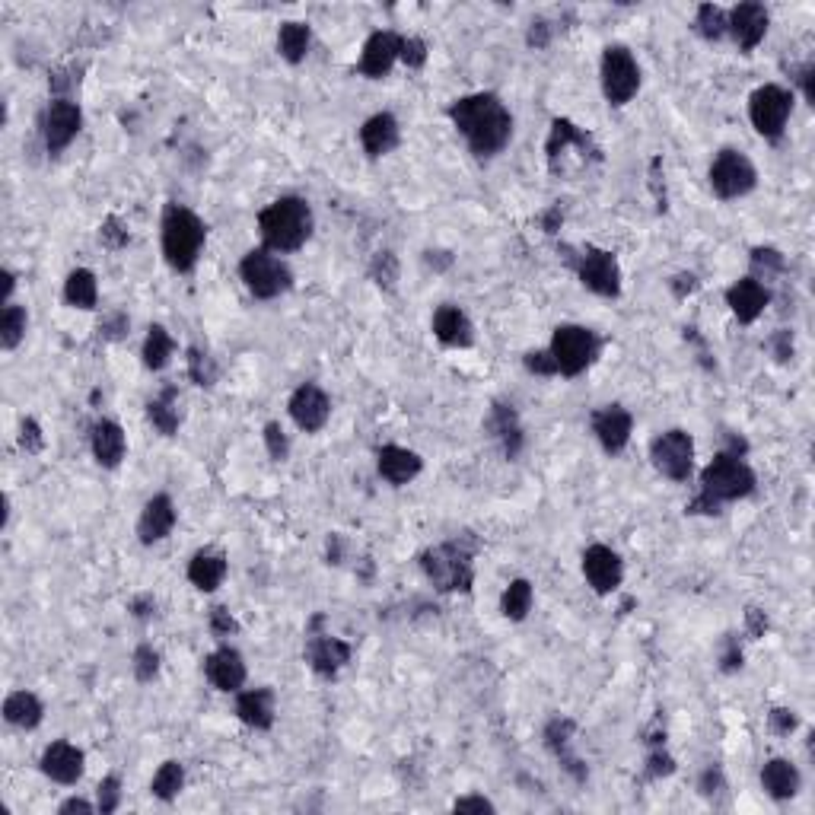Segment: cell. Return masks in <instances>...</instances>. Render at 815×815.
I'll use <instances>...</instances> for the list:
<instances>
[{
	"mask_svg": "<svg viewBox=\"0 0 815 815\" xmlns=\"http://www.w3.org/2000/svg\"><path fill=\"white\" fill-rule=\"evenodd\" d=\"M593 433L596 440L602 443L605 453H621L631 440V414L624 411L621 405H609L593 414Z\"/></svg>",
	"mask_w": 815,
	"mask_h": 815,
	"instance_id": "cell-17",
	"label": "cell"
},
{
	"mask_svg": "<svg viewBox=\"0 0 815 815\" xmlns=\"http://www.w3.org/2000/svg\"><path fill=\"white\" fill-rule=\"evenodd\" d=\"M433 335H437L449 348H468L472 344V322L459 306H440L433 316Z\"/></svg>",
	"mask_w": 815,
	"mask_h": 815,
	"instance_id": "cell-24",
	"label": "cell"
},
{
	"mask_svg": "<svg viewBox=\"0 0 815 815\" xmlns=\"http://www.w3.org/2000/svg\"><path fill=\"white\" fill-rule=\"evenodd\" d=\"M83 125V115H80V106H74L71 99H58L51 102L48 112H45V125H42V134H45V147L48 153H61L67 144L74 141L77 131Z\"/></svg>",
	"mask_w": 815,
	"mask_h": 815,
	"instance_id": "cell-13",
	"label": "cell"
},
{
	"mask_svg": "<svg viewBox=\"0 0 815 815\" xmlns=\"http://www.w3.org/2000/svg\"><path fill=\"white\" fill-rule=\"evenodd\" d=\"M583 574H586L589 586H593L599 596L615 593V589L621 586V574H624L621 558L612 548L593 545V548H586V554H583Z\"/></svg>",
	"mask_w": 815,
	"mask_h": 815,
	"instance_id": "cell-14",
	"label": "cell"
},
{
	"mask_svg": "<svg viewBox=\"0 0 815 815\" xmlns=\"http://www.w3.org/2000/svg\"><path fill=\"white\" fill-rule=\"evenodd\" d=\"M710 188L723 201L749 195L755 188V166L739 150H720L717 160L710 163Z\"/></svg>",
	"mask_w": 815,
	"mask_h": 815,
	"instance_id": "cell-10",
	"label": "cell"
},
{
	"mask_svg": "<svg viewBox=\"0 0 815 815\" xmlns=\"http://www.w3.org/2000/svg\"><path fill=\"white\" fill-rule=\"evenodd\" d=\"M277 51H281L290 64H300L309 51V26L306 23H284L281 32H277Z\"/></svg>",
	"mask_w": 815,
	"mask_h": 815,
	"instance_id": "cell-33",
	"label": "cell"
},
{
	"mask_svg": "<svg viewBox=\"0 0 815 815\" xmlns=\"http://www.w3.org/2000/svg\"><path fill=\"white\" fill-rule=\"evenodd\" d=\"M96 277L93 271H86V268H77L67 274V284H64V297L71 306L77 309H93L96 306Z\"/></svg>",
	"mask_w": 815,
	"mask_h": 815,
	"instance_id": "cell-32",
	"label": "cell"
},
{
	"mask_svg": "<svg viewBox=\"0 0 815 815\" xmlns=\"http://www.w3.org/2000/svg\"><path fill=\"white\" fill-rule=\"evenodd\" d=\"M306 653H309V666L319 675H335L344 663L351 660V647L338 637H312Z\"/></svg>",
	"mask_w": 815,
	"mask_h": 815,
	"instance_id": "cell-25",
	"label": "cell"
},
{
	"mask_svg": "<svg viewBox=\"0 0 815 815\" xmlns=\"http://www.w3.org/2000/svg\"><path fill=\"white\" fill-rule=\"evenodd\" d=\"M0 281H4V303H7V300H10V293H13V274L4 271V277H0Z\"/></svg>",
	"mask_w": 815,
	"mask_h": 815,
	"instance_id": "cell-57",
	"label": "cell"
},
{
	"mask_svg": "<svg viewBox=\"0 0 815 815\" xmlns=\"http://www.w3.org/2000/svg\"><path fill=\"white\" fill-rule=\"evenodd\" d=\"M453 809L456 812H494V806L484 800V796H465V800H456Z\"/></svg>",
	"mask_w": 815,
	"mask_h": 815,
	"instance_id": "cell-52",
	"label": "cell"
},
{
	"mask_svg": "<svg viewBox=\"0 0 815 815\" xmlns=\"http://www.w3.org/2000/svg\"><path fill=\"white\" fill-rule=\"evenodd\" d=\"M188 370H192V379L198 386H211L214 383V363L207 354L201 351H188Z\"/></svg>",
	"mask_w": 815,
	"mask_h": 815,
	"instance_id": "cell-41",
	"label": "cell"
},
{
	"mask_svg": "<svg viewBox=\"0 0 815 815\" xmlns=\"http://www.w3.org/2000/svg\"><path fill=\"white\" fill-rule=\"evenodd\" d=\"M42 771L55 784H77L83 777V752L71 742H51L42 755Z\"/></svg>",
	"mask_w": 815,
	"mask_h": 815,
	"instance_id": "cell-19",
	"label": "cell"
},
{
	"mask_svg": "<svg viewBox=\"0 0 815 815\" xmlns=\"http://www.w3.org/2000/svg\"><path fill=\"white\" fill-rule=\"evenodd\" d=\"M500 609H504L510 621H523L532 609V586L526 580H513L507 586L504 599H500Z\"/></svg>",
	"mask_w": 815,
	"mask_h": 815,
	"instance_id": "cell-37",
	"label": "cell"
},
{
	"mask_svg": "<svg viewBox=\"0 0 815 815\" xmlns=\"http://www.w3.org/2000/svg\"><path fill=\"white\" fill-rule=\"evenodd\" d=\"M99 239L106 242L109 249H121L128 242V230H121V223L115 217H109L106 223H102V230H99Z\"/></svg>",
	"mask_w": 815,
	"mask_h": 815,
	"instance_id": "cell-46",
	"label": "cell"
},
{
	"mask_svg": "<svg viewBox=\"0 0 815 815\" xmlns=\"http://www.w3.org/2000/svg\"><path fill=\"white\" fill-rule=\"evenodd\" d=\"M640 86V67L628 48L612 45L602 55V93L612 106H624L631 102Z\"/></svg>",
	"mask_w": 815,
	"mask_h": 815,
	"instance_id": "cell-7",
	"label": "cell"
},
{
	"mask_svg": "<svg viewBox=\"0 0 815 815\" xmlns=\"http://www.w3.org/2000/svg\"><path fill=\"white\" fill-rule=\"evenodd\" d=\"M790 109H793L790 93L784 90V86H774V83L761 86V90H755L749 99V118H752L755 131L761 137H771V141H777V137L784 134Z\"/></svg>",
	"mask_w": 815,
	"mask_h": 815,
	"instance_id": "cell-8",
	"label": "cell"
},
{
	"mask_svg": "<svg viewBox=\"0 0 815 815\" xmlns=\"http://www.w3.org/2000/svg\"><path fill=\"white\" fill-rule=\"evenodd\" d=\"M4 717L7 723L20 726V730H32V726H39L42 720V704L36 695H29V691H13L4 701Z\"/></svg>",
	"mask_w": 815,
	"mask_h": 815,
	"instance_id": "cell-31",
	"label": "cell"
},
{
	"mask_svg": "<svg viewBox=\"0 0 815 815\" xmlns=\"http://www.w3.org/2000/svg\"><path fill=\"white\" fill-rule=\"evenodd\" d=\"M290 414L297 421L300 430L316 433L328 424V414H332V405H328V395L319 386H300L290 398Z\"/></svg>",
	"mask_w": 815,
	"mask_h": 815,
	"instance_id": "cell-16",
	"label": "cell"
},
{
	"mask_svg": "<svg viewBox=\"0 0 815 815\" xmlns=\"http://www.w3.org/2000/svg\"><path fill=\"white\" fill-rule=\"evenodd\" d=\"M125 430H121L115 421H99L93 427V456L99 465H106V468H115L121 459H125Z\"/></svg>",
	"mask_w": 815,
	"mask_h": 815,
	"instance_id": "cell-26",
	"label": "cell"
},
{
	"mask_svg": "<svg viewBox=\"0 0 815 815\" xmlns=\"http://www.w3.org/2000/svg\"><path fill=\"white\" fill-rule=\"evenodd\" d=\"M258 230H262L268 249L293 252L300 249L312 233V211L303 198H277L258 214Z\"/></svg>",
	"mask_w": 815,
	"mask_h": 815,
	"instance_id": "cell-2",
	"label": "cell"
},
{
	"mask_svg": "<svg viewBox=\"0 0 815 815\" xmlns=\"http://www.w3.org/2000/svg\"><path fill=\"white\" fill-rule=\"evenodd\" d=\"M726 29H730L733 42L742 51L758 48V42L765 39L768 32V10L761 4H739L733 7V13L726 16Z\"/></svg>",
	"mask_w": 815,
	"mask_h": 815,
	"instance_id": "cell-15",
	"label": "cell"
},
{
	"mask_svg": "<svg viewBox=\"0 0 815 815\" xmlns=\"http://www.w3.org/2000/svg\"><path fill=\"white\" fill-rule=\"evenodd\" d=\"M398 51H402V39L392 36V32H373V36L367 39V45H363L360 71L367 74L370 80L386 77L392 71Z\"/></svg>",
	"mask_w": 815,
	"mask_h": 815,
	"instance_id": "cell-18",
	"label": "cell"
},
{
	"mask_svg": "<svg viewBox=\"0 0 815 815\" xmlns=\"http://www.w3.org/2000/svg\"><path fill=\"white\" fill-rule=\"evenodd\" d=\"M398 58H402L408 67H421L427 61V45L421 39H402V51H398Z\"/></svg>",
	"mask_w": 815,
	"mask_h": 815,
	"instance_id": "cell-44",
	"label": "cell"
},
{
	"mask_svg": "<svg viewBox=\"0 0 815 815\" xmlns=\"http://www.w3.org/2000/svg\"><path fill=\"white\" fill-rule=\"evenodd\" d=\"M156 669H160V656H156V650L153 647H137V653H134V675H137V679L150 682L156 675Z\"/></svg>",
	"mask_w": 815,
	"mask_h": 815,
	"instance_id": "cell-40",
	"label": "cell"
},
{
	"mask_svg": "<svg viewBox=\"0 0 815 815\" xmlns=\"http://www.w3.org/2000/svg\"><path fill=\"white\" fill-rule=\"evenodd\" d=\"M204 223L188 207L172 204L163 217V255L176 271H188L201 255Z\"/></svg>",
	"mask_w": 815,
	"mask_h": 815,
	"instance_id": "cell-3",
	"label": "cell"
},
{
	"mask_svg": "<svg viewBox=\"0 0 815 815\" xmlns=\"http://www.w3.org/2000/svg\"><path fill=\"white\" fill-rule=\"evenodd\" d=\"M20 443H23V449H29V453H39V449H42V430H39L36 421H23Z\"/></svg>",
	"mask_w": 815,
	"mask_h": 815,
	"instance_id": "cell-48",
	"label": "cell"
},
{
	"mask_svg": "<svg viewBox=\"0 0 815 815\" xmlns=\"http://www.w3.org/2000/svg\"><path fill=\"white\" fill-rule=\"evenodd\" d=\"M236 714L246 726L255 730H268L274 723V695L268 688H255V691H242L236 701Z\"/></svg>",
	"mask_w": 815,
	"mask_h": 815,
	"instance_id": "cell-27",
	"label": "cell"
},
{
	"mask_svg": "<svg viewBox=\"0 0 815 815\" xmlns=\"http://www.w3.org/2000/svg\"><path fill=\"white\" fill-rule=\"evenodd\" d=\"M580 281L599 297H618L621 290V271L612 252L602 249H586L580 258Z\"/></svg>",
	"mask_w": 815,
	"mask_h": 815,
	"instance_id": "cell-12",
	"label": "cell"
},
{
	"mask_svg": "<svg viewBox=\"0 0 815 815\" xmlns=\"http://www.w3.org/2000/svg\"><path fill=\"white\" fill-rule=\"evenodd\" d=\"M182 787H185V771H182L179 761H166V765H160V771L153 774V784H150L153 796H156V800H163V803L176 800V796L182 793Z\"/></svg>",
	"mask_w": 815,
	"mask_h": 815,
	"instance_id": "cell-35",
	"label": "cell"
},
{
	"mask_svg": "<svg viewBox=\"0 0 815 815\" xmlns=\"http://www.w3.org/2000/svg\"><path fill=\"white\" fill-rule=\"evenodd\" d=\"M701 484H704L701 497L710 500L714 507H720L723 500H739V497H745V494H752V488H755V475H752V468L745 465L739 456L720 453L714 462H710V465L704 468Z\"/></svg>",
	"mask_w": 815,
	"mask_h": 815,
	"instance_id": "cell-4",
	"label": "cell"
},
{
	"mask_svg": "<svg viewBox=\"0 0 815 815\" xmlns=\"http://www.w3.org/2000/svg\"><path fill=\"white\" fill-rule=\"evenodd\" d=\"M698 29H701L704 39H720L726 32V13L720 7H714V4H704L698 10Z\"/></svg>",
	"mask_w": 815,
	"mask_h": 815,
	"instance_id": "cell-39",
	"label": "cell"
},
{
	"mask_svg": "<svg viewBox=\"0 0 815 815\" xmlns=\"http://www.w3.org/2000/svg\"><path fill=\"white\" fill-rule=\"evenodd\" d=\"M650 459L656 472L666 475L669 481H685L691 475V465H695V443L685 430H666L663 437L653 440Z\"/></svg>",
	"mask_w": 815,
	"mask_h": 815,
	"instance_id": "cell-11",
	"label": "cell"
},
{
	"mask_svg": "<svg viewBox=\"0 0 815 815\" xmlns=\"http://www.w3.org/2000/svg\"><path fill=\"white\" fill-rule=\"evenodd\" d=\"M376 465H379V475L389 484H408L421 475V456L405 446H383L376 456Z\"/></svg>",
	"mask_w": 815,
	"mask_h": 815,
	"instance_id": "cell-23",
	"label": "cell"
},
{
	"mask_svg": "<svg viewBox=\"0 0 815 815\" xmlns=\"http://www.w3.org/2000/svg\"><path fill=\"white\" fill-rule=\"evenodd\" d=\"M172 526H176V507H172V500L166 494H156L153 500H147L141 523H137V535H141L144 545H153L166 539Z\"/></svg>",
	"mask_w": 815,
	"mask_h": 815,
	"instance_id": "cell-22",
	"label": "cell"
},
{
	"mask_svg": "<svg viewBox=\"0 0 815 815\" xmlns=\"http://www.w3.org/2000/svg\"><path fill=\"white\" fill-rule=\"evenodd\" d=\"M61 812H64V815H67V812H83V815H90L93 806L86 803V800H67V803L61 806Z\"/></svg>",
	"mask_w": 815,
	"mask_h": 815,
	"instance_id": "cell-55",
	"label": "cell"
},
{
	"mask_svg": "<svg viewBox=\"0 0 815 815\" xmlns=\"http://www.w3.org/2000/svg\"><path fill=\"white\" fill-rule=\"evenodd\" d=\"M768 290L761 287L755 277H742V281H736L730 290H726V303H730V309H733V316L739 319V322H755L761 312H765V306H768Z\"/></svg>",
	"mask_w": 815,
	"mask_h": 815,
	"instance_id": "cell-20",
	"label": "cell"
},
{
	"mask_svg": "<svg viewBox=\"0 0 815 815\" xmlns=\"http://www.w3.org/2000/svg\"><path fill=\"white\" fill-rule=\"evenodd\" d=\"M134 609H137V618H147V615H150L147 609H153V599H150V596L137 599V602H134Z\"/></svg>",
	"mask_w": 815,
	"mask_h": 815,
	"instance_id": "cell-56",
	"label": "cell"
},
{
	"mask_svg": "<svg viewBox=\"0 0 815 815\" xmlns=\"http://www.w3.org/2000/svg\"><path fill=\"white\" fill-rule=\"evenodd\" d=\"M373 277L379 284H386V287H392V281H395V258L389 255V252H383L376 258V265H373Z\"/></svg>",
	"mask_w": 815,
	"mask_h": 815,
	"instance_id": "cell-47",
	"label": "cell"
},
{
	"mask_svg": "<svg viewBox=\"0 0 815 815\" xmlns=\"http://www.w3.org/2000/svg\"><path fill=\"white\" fill-rule=\"evenodd\" d=\"M672 771V761L666 755H650V774L660 777V774H669Z\"/></svg>",
	"mask_w": 815,
	"mask_h": 815,
	"instance_id": "cell-53",
	"label": "cell"
},
{
	"mask_svg": "<svg viewBox=\"0 0 815 815\" xmlns=\"http://www.w3.org/2000/svg\"><path fill=\"white\" fill-rule=\"evenodd\" d=\"M752 265H755V268H765V271H780V265H784V258H780L774 249H755V252H752Z\"/></svg>",
	"mask_w": 815,
	"mask_h": 815,
	"instance_id": "cell-49",
	"label": "cell"
},
{
	"mask_svg": "<svg viewBox=\"0 0 815 815\" xmlns=\"http://www.w3.org/2000/svg\"><path fill=\"white\" fill-rule=\"evenodd\" d=\"M118 800H121V790H118V777H106L99 784V809L102 812H115L118 809Z\"/></svg>",
	"mask_w": 815,
	"mask_h": 815,
	"instance_id": "cell-43",
	"label": "cell"
},
{
	"mask_svg": "<svg viewBox=\"0 0 815 815\" xmlns=\"http://www.w3.org/2000/svg\"><path fill=\"white\" fill-rule=\"evenodd\" d=\"M761 787H765L774 800H790V796H796V790H800V771L784 758H771L768 765L761 768Z\"/></svg>",
	"mask_w": 815,
	"mask_h": 815,
	"instance_id": "cell-29",
	"label": "cell"
},
{
	"mask_svg": "<svg viewBox=\"0 0 815 815\" xmlns=\"http://www.w3.org/2000/svg\"><path fill=\"white\" fill-rule=\"evenodd\" d=\"M204 672L207 679H211V685L220 691H239L242 682H246V663H242V656L230 647H220L217 653L207 656Z\"/></svg>",
	"mask_w": 815,
	"mask_h": 815,
	"instance_id": "cell-21",
	"label": "cell"
},
{
	"mask_svg": "<svg viewBox=\"0 0 815 815\" xmlns=\"http://www.w3.org/2000/svg\"><path fill=\"white\" fill-rule=\"evenodd\" d=\"M26 335V309L23 306H4V316H0V344L7 351H13L16 344Z\"/></svg>",
	"mask_w": 815,
	"mask_h": 815,
	"instance_id": "cell-38",
	"label": "cell"
},
{
	"mask_svg": "<svg viewBox=\"0 0 815 815\" xmlns=\"http://www.w3.org/2000/svg\"><path fill=\"white\" fill-rule=\"evenodd\" d=\"M239 274H242V281H246V287L255 293L258 300H271V297H277V293H284L290 287L287 265L281 262V258H274L271 252H262V249L249 252L246 258H242Z\"/></svg>",
	"mask_w": 815,
	"mask_h": 815,
	"instance_id": "cell-9",
	"label": "cell"
},
{
	"mask_svg": "<svg viewBox=\"0 0 815 815\" xmlns=\"http://www.w3.org/2000/svg\"><path fill=\"white\" fill-rule=\"evenodd\" d=\"M449 118H453L456 131L465 137L472 153L478 156H494L510 144L513 118L494 93H475V96L456 99L453 106H449Z\"/></svg>",
	"mask_w": 815,
	"mask_h": 815,
	"instance_id": "cell-1",
	"label": "cell"
},
{
	"mask_svg": "<svg viewBox=\"0 0 815 815\" xmlns=\"http://www.w3.org/2000/svg\"><path fill=\"white\" fill-rule=\"evenodd\" d=\"M147 418H150V424H153L156 430L166 433V437H172V433H176V427H179V405H176V392L166 389L160 398H153V402L147 405Z\"/></svg>",
	"mask_w": 815,
	"mask_h": 815,
	"instance_id": "cell-34",
	"label": "cell"
},
{
	"mask_svg": "<svg viewBox=\"0 0 815 815\" xmlns=\"http://www.w3.org/2000/svg\"><path fill=\"white\" fill-rule=\"evenodd\" d=\"M771 730L780 733V736H787L796 730V717H793V710H771Z\"/></svg>",
	"mask_w": 815,
	"mask_h": 815,
	"instance_id": "cell-50",
	"label": "cell"
},
{
	"mask_svg": "<svg viewBox=\"0 0 815 815\" xmlns=\"http://www.w3.org/2000/svg\"><path fill=\"white\" fill-rule=\"evenodd\" d=\"M265 443H268L271 459H277V462H284V459H287L290 443H287V437H284L281 424H268V427H265Z\"/></svg>",
	"mask_w": 815,
	"mask_h": 815,
	"instance_id": "cell-42",
	"label": "cell"
},
{
	"mask_svg": "<svg viewBox=\"0 0 815 815\" xmlns=\"http://www.w3.org/2000/svg\"><path fill=\"white\" fill-rule=\"evenodd\" d=\"M223 577H227V561H223L220 554L201 551L192 558V564H188V580H192L201 593H214L223 583Z\"/></svg>",
	"mask_w": 815,
	"mask_h": 815,
	"instance_id": "cell-30",
	"label": "cell"
},
{
	"mask_svg": "<svg viewBox=\"0 0 815 815\" xmlns=\"http://www.w3.org/2000/svg\"><path fill=\"white\" fill-rule=\"evenodd\" d=\"M424 570L443 593H459V589L472 586V558H468L465 548H459V542H449V545L427 551Z\"/></svg>",
	"mask_w": 815,
	"mask_h": 815,
	"instance_id": "cell-6",
	"label": "cell"
},
{
	"mask_svg": "<svg viewBox=\"0 0 815 815\" xmlns=\"http://www.w3.org/2000/svg\"><path fill=\"white\" fill-rule=\"evenodd\" d=\"M526 370L529 373H539V376H554V373H558L551 351H532V354H526Z\"/></svg>",
	"mask_w": 815,
	"mask_h": 815,
	"instance_id": "cell-45",
	"label": "cell"
},
{
	"mask_svg": "<svg viewBox=\"0 0 815 815\" xmlns=\"http://www.w3.org/2000/svg\"><path fill=\"white\" fill-rule=\"evenodd\" d=\"M211 628H214V634L227 637V634L236 631V621H233V615H230L227 609H214V612H211Z\"/></svg>",
	"mask_w": 815,
	"mask_h": 815,
	"instance_id": "cell-51",
	"label": "cell"
},
{
	"mask_svg": "<svg viewBox=\"0 0 815 815\" xmlns=\"http://www.w3.org/2000/svg\"><path fill=\"white\" fill-rule=\"evenodd\" d=\"M360 144L370 156H386L398 144V121L392 115H373L367 125L360 128Z\"/></svg>",
	"mask_w": 815,
	"mask_h": 815,
	"instance_id": "cell-28",
	"label": "cell"
},
{
	"mask_svg": "<svg viewBox=\"0 0 815 815\" xmlns=\"http://www.w3.org/2000/svg\"><path fill=\"white\" fill-rule=\"evenodd\" d=\"M172 348H176V344H172L166 328L163 325H153L147 341H144V363H147V370H163L166 363H169V357H172Z\"/></svg>",
	"mask_w": 815,
	"mask_h": 815,
	"instance_id": "cell-36",
	"label": "cell"
},
{
	"mask_svg": "<svg viewBox=\"0 0 815 815\" xmlns=\"http://www.w3.org/2000/svg\"><path fill=\"white\" fill-rule=\"evenodd\" d=\"M596 351H599V341L583 325H561L551 338L554 367L564 376H580L589 363L596 360Z\"/></svg>",
	"mask_w": 815,
	"mask_h": 815,
	"instance_id": "cell-5",
	"label": "cell"
},
{
	"mask_svg": "<svg viewBox=\"0 0 815 815\" xmlns=\"http://www.w3.org/2000/svg\"><path fill=\"white\" fill-rule=\"evenodd\" d=\"M121 332H128V319L125 316H115L106 322V335L109 338H121Z\"/></svg>",
	"mask_w": 815,
	"mask_h": 815,
	"instance_id": "cell-54",
	"label": "cell"
}]
</instances>
